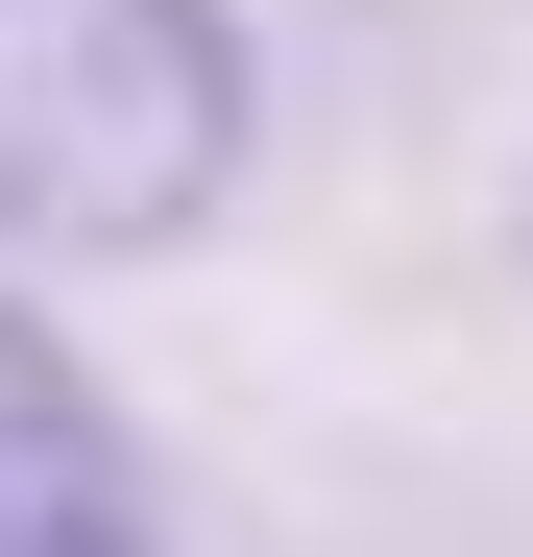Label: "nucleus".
Wrapping results in <instances>:
<instances>
[{"instance_id": "1", "label": "nucleus", "mask_w": 533, "mask_h": 557, "mask_svg": "<svg viewBox=\"0 0 533 557\" xmlns=\"http://www.w3.org/2000/svg\"><path fill=\"white\" fill-rule=\"evenodd\" d=\"M266 146V49L243 0H0V243L122 267L195 243Z\"/></svg>"}, {"instance_id": "2", "label": "nucleus", "mask_w": 533, "mask_h": 557, "mask_svg": "<svg viewBox=\"0 0 533 557\" xmlns=\"http://www.w3.org/2000/svg\"><path fill=\"white\" fill-rule=\"evenodd\" d=\"M0 557H170V485H146L122 388H98L25 292H0Z\"/></svg>"}]
</instances>
